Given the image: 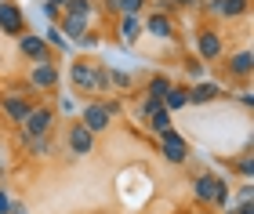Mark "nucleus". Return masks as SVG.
<instances>
[{"mask_svg": "<svg viewBox=\"0 0 254 214\" xmlns=\"http://www.w3.org/2000/svg\"><path fill=\"white\" fill-rule=\"evenodd\" d=\"M225 214H236V211H225Z\"/></svg>", "mask_w": 254, "mask_h": 214, "instance_id": "f704fd0d", "label": "nucleus"}, {"mask_svg": "<svg viewBox=\"0 0 254 214\" xmlns=\"http://www.w3.org/2000/svg\"><path fill=\"white\" fill-rule=\"evenodd\" d=\"M69 76H73V87L84 95H95V91H106V80H102V69L95 62H73V69H69Z\"/></svg>", "mask_w": 254, "mask_h": 214, "instance_id": "7ed1b4c3", "label": "nucleus"}, {"mask_svg": "<svg viewBox=\"0 0 254 214\" xmlns=\"http://www.w3.org/2000/svg\"><path fill=\"white\" fill-rule=\"evenodd\" d=\"M149 127H153L156 134H164V131H171V112H167V109H156L153 116H149Z\"/></svg>", "mask_w": 254, "mask_h": 214, "instance_id": "5701e85b", "label": "nucleus"}, {"mask_svg": "<svg viewBox=\"0 0 254 214\" xmlns=\"http://www.w3.org/2000/svg\"><path fill=\"white\" fill-rule=\"evenodd\" d=\"M211 11L222 18H240L247 11V0H211Z\"/></svg>", "mask_w": 254, "mask_h": 214, "instance_id": "dca6fc26", "label": "nucleus"}, {"mask_svg": "<svg viewBox=\"0 0 254 214\" xmlns=\"http://www.w3.org/2000/svg\"><path fill=\"white\" fill-rule=\"evenodd\" d=\"M138 37H142V15H120V40L131 48Z\"/></svg>", "mask_w": 254, "mask_h": 214, "instance_id": "4468645a", "label": "nucleus"}, {"mask_svg": "<svg viewBox=\"0 0 254 214\" xmlns=\"http://www.w3.org/2000/svg\"><path fill=\"white\" fill-rule=\"evenodd\" d=\"M91 149H95V134H91L84 123H73V127H69V153L73 156H87Z\"/></svg>", "mask_w": 254, "mask_h": 214, "instance_id": "9b49d317", "label": "nucleus"}, {"mask_svg": "<svg viewBox=\"0 0 254 214\" xmlns=\"http://www.w3.org/2000/svg\"><path fill=\"white\" fill-rule=\"evenodd\" d=\"M182 106H189V87L171 84V91L164 95V109H167V112H178Z\"/></svg>", "mask_w": 254, "mask_h": 214, "instance_id": "f3484780", "label": "nucleus"}, {"mask_svg": "<svg viewBox=\"0 0 254 214\" xmlns=\"http://www.w3.org/2000/svg\"><path fill=\"white\" fill-rule=\"evenodd\" d=\"M142 7H149V0H117V15H142Z\"/></svg>", "mask_w": 254, "mask_h": 214, "instance_id": "b1692460", "label": "nucleus"}, {"mask_svg": "<svg viewBox=\"0 0 254 214\" xmlns=\"http://www.w3.org/2000/svg\"><path fill=\"white\" fill-rule=\"evenodd\" d=\"M44 44H48V48H59V51H65V48H69V40L62 37V29L55 26V22L48 26V33H44Z\"/></svg>", "mask_w": 254, "mask_h": 214, "instance_id": "412c9836", "label": "nucleus"}, {"mask_svg": "<svg viewBox=\"0 0 254 214\" xmlns=\"http://www.w3.org/2000/svg\"><path fill=\"white\" fill-rule=\"evenodd\" d=\"M0 4H4V0H0Z\"/></svg>", "mask_w": 254, "mask_h": 214, "instance_id": "c9c22d12", "label": "nucleus"}, {"mask_svg": "<svg viewBox=\"0 0 254 214\" xmlns=\"http://www.w3.org/2000/svg\"><path fill=\"white\" fill-rule=\"evenodd\" d=\"M192 193L200 204H214V207H229V182L218 174H196L192 178Z\"/></svg>", "mask_w": 254, "mask_h": 214, "instance_id": "f257e3e1", "label": "nucleus"}, {"mask_svg": "<svg viewBox=\"0 0 254 214\" xmlns=\"http://www.w3.org/2000/svg\"><path fill=\"white\" fill-rule=\"evenodd\" d=\"M0 33H7V37H22L26 33V15H22V7L15 0L0 4Z\"/></svg>", "mask_w": 254, "mask_h": 214, "instance_id": "423d86ee", "label": "nucleus"}, {"mask_svg": "<svg viewBox=\"0 0 254 214\" xmlns=\"http://www.w3.org/2000/svg\"><path fill=\"white\" fill-rule=\"evenodd\" d=\"M156 109H164V106H160L156 98H149V95H145V98H142V106H138V116H142V120H149Z\"/></svg>", "mask_w": 254, "mask_h": 214, "instance_id": "a878e982", "label": "nucleus"}, {"mask_svg": "<svg viewBox=\"0 0 254 214\" xmlns=\"http://www.w3.org/2000/svg\"><path fill=\"white\" fill-rule=\"evenodd\" d=\"M48 4H55V7H62V4H65V0H48Z\"/></svg>", "mask_w": 254, "mask_h": 214, "instance_id": "72a5a7b5", "label": "nucleus"}, {"mask_svg": "<svg viewBox=\"0 0 254 214\" xmlns=\"http://www.w3.org/2000/svg\"><path fill=\"white\" fill-rule=\"evenodd\" d=\"M29 84H33V91H55L59 87V69L51 62H33Z\"/></svg>", "mask_w": 254, "mask_h": 214, "instance_id": "0eeeda50", "label": "nucleus"}, {"mask_svg": "<svg viewBox=\"0 0 254 214\" xmlns=\"http://www.w3.org/2000/svg\"><path fill=\"white\" fill-rule=\"evenodd\" d=\"M117 112H120V102H87L80 109V123H84L91 134H98V131H106L113 123Z\"/></svg>", "mask_w": 254, "mask_h": 214, "instance_id": "f03ea898", "label": "nucleus"}, {"mask_svg": "<svg viewBox=\"0 0 254 214\" xmlns=\"http://www.w3.org/2000/svg\"><path fill=\"white\" fill-rule=\"evenodd\" d=\"M236 167H240V174H244V182H251V178H254V156H251V153H244V156H240V160H236Z\"/></svg>", "mask_w": 254, "mask_h": 214, "instance_id": "393cba45", "label": "nucleus"}, {"mask_svg": "<svg viewBox=\"0 0 254 214\" xmlns=\"http://www.w3.org/2000/svg\"><path fill=\"white\" fill-rule=\"evenodd\" d=\"M142 29L153 33V37H160V40H171V37H175V22H171L167 11H153L149 18H142Z\"/></svg>", "mask_w": 254, "mask_h": 214, "instance_id": "1a4fd4ad", "label": "nucleus"}, {"mask_svg": "<svg viewBox=\"0 0 254 214\" xmlns=\"http://www.w3.org/2000/svg\"><path fill=\"white\" fill-rule=\"evenodd\" d=\"M102 4H106V11H117V0H102Z\"/></svg>", "mask_w": 254, "mask_h": 214, "instance_id": "473e14b6", "label": "nucleus"}, {"mask_svg": "<svg viewBox=\"0 0 254 214\" xmlns=\"http://www.w3.org/2000/svg\"><path fill=\"white\" fill-rule=\"evenodd\" d=\"M218 95H222V87L211 84V80H200L196 87H189V102L192 106H207V102H214Z\"/></svg>", "mask_w": 254, "mask_h": 214, "instance_id": "ddd939ff", "label": "nucleus"}, {"mask_svg": "<svg viewBox=\"0 0 254 214\" xmlns=\"http://www.w3.org/2000/svg\"><path fill=\"white\" fill-rule=\"evenodd\" d=\"M22 142H26V149H29L33 156H48V153H51L48 134H33V138H22Z\"/></svg>", "mask_w": 254, "mask_h": 214, "instance_id": "aec40b11", "label": "nucleus"}, {"mask_svg": "<svg viewBox=\"0 0 254 214\" xmlns=\"http://www.w3.org/2000/svg\"><path fill=\"white\" fill-rule=\"evenodd\" d=\"M189 76H196V80H203V76H207V65H203V62H192V65H189Z\"/></svg>", "mask_w": 254, "mask_h": 214, "instance_id": "bb28decb", "label": "nucleus"}, {"mask_svg": "<svg viewBox=\"0 0 254 214\" xmlns=\"http://www.w3.org/2000/svg\"><path fill=\"white\" fill-rule=\"evenodd\" d=\"M229 76H251L254 69V58H251V51H236V54H229Z\"/></svg>", "mask_w": 254, "mask_h": 214, "instance_id": "2eb2a0df", "label": "nucleus"}, {"mask_svg": "<svg viewBox=\"0 0 254 214\" xmlns=\"http://www.w3.org/2000/svg\"><path fill=\"white\" fill-rule=\"evenodd\" d=\"M167 4H171V7H196L200 0H167Z\"/></svg>", "mask_w": 254, "mask_h": 214, "instance_id": "c85d7f7f", "label": "nucleus"}, {"mask_svg": "<svg viewBox=\"0 0 254 214\" xmlns=\"http://www.w3.org/2000/svg\"><path fill=\"white\" fill-rule=\"evenodd\" d=\"M160 153H164L167 163H186L189 160V145H186V138H182L175 127L160 134Z\"/></svg>", "mask_w": 254, "mask_h": 214, "instance_id": "39448f33", "label": "nucleus"}, {"mask_svg": "<svg viewBox=\"0 0 254 214\" xmlns=\"http://www.w3.org/2000/svg\"><path fill=\"white\" fill-rule=\"evenodd\" d=\"M196 51H200V62H214L222 54V37L214 29H200L196 33Z\"/></svg>", "mask_w": 254, "mask_h": 214, "instance_id": "6e6552de", "label": "nucleus"}, {"mask_svg": "<svg viewBox=\"0 0 254 214\" xmlns=\"http://www.w3.org/2000/svg\"><path fill=\"white\" fill-rule=\"evenodd\" d=\"M244 200H254V185H251V182L240 185V204H244Z\"/></svg>", "mask_w": 254, "mask_h": 214, "instance_id": "cd10ccee", "label": "nucleus"}, {"mask_svg": "<svg viewBox=\"0 0 254 214\" xmlns=\"http://www.w3.org/2000/svg\"><path fill=\"white\" fill-rule=\"evenodd\" d=\"M236 214H254V204H251V200H244V204H240V211Z\"/></svg>", "mask_w": 254, "mask_h": 214, "instance_id": "2f4dec72", "label": "nucleus"}, {"mask_svg": "<svg viewBox=\"0 0 254 214\" xmlns=\"http://www.w3.org/2000/svg\"><path fill=\"white\" fill-rule=\"evenodd\" d=\"M0 106H4V112L11 116V123H22V120L29 116V109H33L29 98L26 95H15V91H7L4 98H0Z\"/></svg>", "mask_w": 254, "mask_h": 214, "instance_id": "9d476101", "label": "nucleus"}, {"mask_svg": "<svg viewBox=\"0 0 254 214\" xmlns=\"http://www.w3.org/2000/svg\"><path fill=\"white\" fill-rule=\"evenodd\" d=\"M18 51L33 62H51V51H48V44H44V37H33V33L18 37Z\"/></svg>", "mask_w": 254, "mask_h": 214, "instance_id": "f8f14e48", "label": "nucleus"}, {"mask_svg": "<svg viewBox=\"0 0 254 214\" xmlns=\"http://www.w3.org/2000/svg\"><path fill=\"white\" fill-rule=\"evenodd\" d=\"M102 80H106V87H120V91H127V87L134 84V76L124 73V69H102Z\"/></svg>", "mask_w": 254, "mask_h": 214, "instance_id": "a211bd4d", "label": "nucleus"}, {"mask_svg": "<svg viewBox=\"0 0 254 214\" xmlns=\"http://www.w3.org/2000/svg\"><path fill=\"white\" fill-rule=\"evenodd\" d=\"M62 11H65V15H87V18H91L95 4H91V0H65V4H62Z\"/></svg>", "mask_w": 254, "mask_h": 214, "instance_id": "4be33fe9", "label": "nucleus"}, {"mask_svg": "<svg viewBox=\"0 0 254 214\" xmlns=\"http://www.w3.org/2000/svg\"><path fill=\"white\" fill-rule=\"evenodd\" d=\"M7 214H29V211H26V204H15V200H11V207H7Z\"/></svg>", "mask_w": 254, "mask_h": 214, "instance_id": "7c9ffc66", "label": "nucleus"}, {"mask_svg": "<svg viewBox=\"0 0 254 214\" xmlns=\"http://www.w3.org/2000/svg\"><path fill=\"white\" fill-rule=\"evenodd\" d=\"M51 123H55V109H48V106H33V109H29V116L22 120V138H33V134H48V131H51Z\"/></svg>", "mask_w": 254, "mask_h": 214, "instance_id": "20e7f679", "label": "nucleus"}, {"mask_svg": "<svg viewBox=\"0 0 254 214\" xmlns=\"http://www.w3.org/2000/svg\"><path fill=\"white\" fill-rule=\"evenodd\" d=\"M167 91H171V76H153V80L145 84V95L156 98L160 106H164V95H167Z\"/></svg>", "mask_w": 254, "mask_h": 214, "instance_id": "6ab92c4d", "label": "nucleus"}, {"mask_svg": "<svg viewBox=\"0 0 254 214\" xmlns=\"http://www.w3.org/2000/svg\"><path fill=\"white\" fill-rule=\"evenodd\" d=\"M7 207H11V196L4 193V189H0V214H7Z\"/></svg>", "mask_w": 254, "mask_h": 214, "instance_id": "c756f323", "label": "nucleus"}]
</instances>
